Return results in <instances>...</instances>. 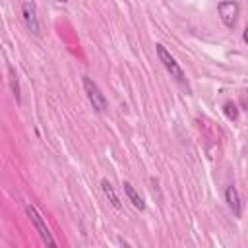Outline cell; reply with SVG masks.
I'll return each mask as SVG.
<instances>
[{
	"mask_svg": "<svg viewBox=\"0 0 248 248\" xmlns=\"http://www.w3.org/2000/svg\"><path fill=\"white\" fill-rule=\"evenodd\" d=\"M217 12H219V17H221L223 25L231 29V27H234V23H236V19H238L240 6H238L234 0H223V2H219Z\"/></svg>",
	"mask_w": 248,
	"mask_h": 248,
	"instance_id": "cell-5",
	"label": "cell"
},
{
	"mask_svg": "<svg viewBox=\"0 0 248 248\" xmlns=\"http://www.w3.org/2000/svg\"><path fill=\"white\" fill-rule=\"evenodd\" d=\"M25 213H27V217L31 219V223H33L35 231L39 232L41 240H43L45 244H48V246H56V240L52 238V234H50V231H48V227H46L45 219L41 217V213H39L33 205H25Z\"/></svg>",
	"mask_w": 248,
	"mask_h": 248,
	"instance_id": "cell-3",
	"label": "cell"
},
{
	"mask_svg": "<svg viewBox=\"0 0 248 248\" xmlns=\"http://www.w3.org/2000/svg\"><path fill=\"white\" fill-rule=\"evenodd\" d=\"M225 200H227L229 207L232 209V213L238 217V215H240V198H238V192H236L234 186H227V190H225Z\"/></svg>",
	"mask_w": 248,
	"mask_h": 248,
	"instance_id": "cell-7",
	"label": "cell"
},
{
	"mask_svg": "<svg viewBox=\"0 0 248 248\" xmlns=\"http://www.w3.org/2000/svg\"><path fill=\"white\" fill-rule=\"evenodd\" d=\"M242 39H244V43L248 45V25H246V29H244V33H242Z\"/></svg>",
	"mask_w": 248,
	"mask_h": 248,
	"instance_id": "cell-11",
	"label": "cell"
},
{
	"mask_svg": "<svg viewBox=\"0 0 248 248\" xmlns=\"http://www.w3.org/2000/svg\"><path fill=\"white\" fill-rule=\"evenodd\" d=\"M21 17H23V23L29 29V33H33L35 37H41V21H39L37 6L33 0H25L21 4Z\"/></svg>",
	"mask_w": 248,
	"mask_h": 248,
	"instance_id": "cell-4",
	"label": "cell"
},
{
	"mask_svg": "<svg viewBox=\"0 0 248 248\" xmlns=\"http://www.w3.org/2000/svg\"><path fill=\"white\" fill-rule=\"evenodd\" d=\"M81 83H83V91H85L89 103L93 105V108H95L97 112H105V110L108 108V101H107V97L103 95V91L99 89V85L93 81V78L83 76V78H81Z\"/></svg>",
	"mask_w": 248,
	"mask_h": 248,
	"instance_id": "cell-2",
	"label": "cell"
},
{
	"mask_svg": "<svg viewBox=\"0 0 248 248\" xmlns=\"http://www.w3.org/2000/svg\"><path fill=\"white\" fill-rule=\"evenodd\" d=\"M155 50H157V56H159V62L165 66V70L170 74V78H174L178 83H182V85H188L186 83V76H184V72H182V68H180V64L176 62V58L165 48V45H155Z\"/></svg>",
	"mask_w": 248,
	"mask_h": 248,
	"instance_id": "cell-1",
	"label": "cell"
},
{
	"mask_svg": "<svg viewBox=\"0 0 248 248\" xmlns=\"http://www.w3.org/2000/svg\"><path fill=\"white\" fill-rule=\"evenodd\" d=\"M56 2H60V4H68L70 0H56Z\"/></svg>",
	"mask_w": 248,
	"mask_h": 248,
	"instance_id": "cell-12",
	"label": "cell"
},
{
	"mask_svg": "<svg viewBox=\"0 0 248 248\" xmlns=\"http://www.w3.org/2000/svg\"><path fill=\"white\" fill-rule=\"evenodd\" d=\"M124 186V194H126V198L130 200V203L136 207V209H140V211H143L145 209V203H143V200H141V196L136 192V188L130 184V182H124L122 184Z\"/></svg>",
	"mask_w": 248,
	"mask_h": 248,
	"instance_id": "cell-6",
	"label": "cell"
},
{
	"mask_svg": "<svg viewBox=\"0 0 248 248\" xmlns=\"http://www.w3.org/2000/svg\"><path fill=\"white\" fill-rule=\"evenodd\" d=\"M8 70H10V87H12V93H14L16 101H17V103H21V95H19V83H17V76H16V72H14V68H12V66H10Z\"/></svg>",
	"mask_w": 248,
	"mask_h": 248,
	"instance_id": "cell-9",
	"label": "cell"
},
{
	"mask_svg": "<svg viewBox=\"0 0 248 248\" xmlns=\"http://www.w3.org/2000/svg\"><path fill=\"white\" fill-rule=\"evenodd\" d=\"M101 188H103V192H105V196L108 198V202L112 203V207H116V209H120L122 207V203H120V200H118V196H116V192H114V188H112V184L107 180V178H103L101 180Z\"/></svg>",
	"mask_w": 248,
	"mask_h": 248,
	"instance_id": "cell-8",
	"label": "cell"
},
{
	"mask_svg": "<svg viewBox=\"0 0 248 248\" xmlns=\"http://www.w3.org/2000/svg\"><path fill=\"white\" fill-rule=\"evenodd\" d=\"M223 108H225V114H227L229 120H236L238 118V108H236V105L232 101H227Z\"/></svg>",
	"mask_w": 248,
	"mask_h": 248,
	"instance_id": "cell-10",
	"label": "cell"
}]
</instances>
